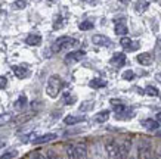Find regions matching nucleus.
<instances>
[{
    "mask_svg": "<svg viewBox=\"0 0 161 159\" xmlns=\"http://www.w3.org/2000/svg\"><path fill=\"white\" fill-rule=\"evenodd\" d=\"M145 93H147V94H149V96H158V88H157V87H154V86H147Z\"/></svg>",
    "mask_w": 161,
    "mask_h": 159,
    "instance_id": "a878e982",
    "label": "nucleus"
},
{
    "mask_svg": "<svg viewBox=\"0 0 161 159\" xmlns=\"http://www.w3.org/2000/svg\"><path fill=\"white\" fill-rule=\"evenodd\" d=\"M124 80H127V81H132L133 78H135V72H133L132 69H127V71H124L123 72V75H121Z\"/></svg>",
    "mask_w": 161,
    "mask_h": 159,
    "instance_id": "bb28decb",
    "label": "nucleus"
},
{
    "mask_svg": "<svg viewBox=\"0 0 161 159\" xmlns=\"http://www.w3.org/2000/svg\"><path fill=\"white\" fill-rule=\"evenodd\" d=\"M118 150H120V145L114 139L105 140V152H107L108 159H117Z\"/></svg>",
    "mask_w": 161,
    "mask_h": 159,
    "instance_id": "20e7f679",
    "label": "nucleus"
},
{
    "mask_svg": "<svg viewBox=\"0 0 161 159\" xmlns=\"http://www.w3.org/2000/svg\"><path fill=\"white\" fill-rule=\"evenodd\" d=\"M62 88V80L59 75H50L47 80V86H46V93L49 97H56Z\"/></svg>",
    "mask_w": 161,
    "mask_h": 159,
    "instance_id": "f03ea898",
    "label": "nucleus"
},
{
    "mask_svg": "<svg viewBox=\"0 0 161 159\" xmlns=\"http://www.w3.org/2000/svg\"><path fill=\"white\" fill-rule=\"evenodd\" d=\"M67 155H68V159H78L75 146H74V145H68V146H67Z\"/></svg>",
    "mask_w": 161,
    "mask_h": 159,
    "instance_id": "412c9836",
    "label": "nucleus"
},
{
    "mask_svg": "<svg viewBox=\"0 0 161 159\" xmlns=\"http://www.w3.org/2000/svg\"><path fill=\"white\" fill-rule=\"evenodd\" d=\"M109 62H111L112 66H123V65L126 63V55H124V53H120V52L114 53Z\"/></svg>",
    "mask_w": 161,
    "mask_h": 159,
    "instance_id": "9d476101",
    "label": "nucleus"
},
{
    "mask_svg": "<svg viewBox=\"0 0 161 159\" xmlns=\"http://www.w3.org/2000/svg\"><path fill=\"white\" fill-rule=\"evenodd\" d=\"M129 159H136V158L135 156H129Z\"/></svg>",
    "mask_w": 161,
    "mask_h": 159,
    "instance_id": "a19ab883",
    "label": "nucleus"
},
{
    "mask_svg": "<svg viewBox=\"0 0 161 159\" xmlns=\"http://www.w3.org/2000/svg\"><path fill=\"white\" fill-rule=\"evenodd\" d=\"M3 146H5V140H0V149H2Z\"/></svg>",
    "mask_w": 161,
    "mask_h": 159,
    "instance_id": "4c0bfd02",
    "label": "nucleus"
},
{
    "mask_svg": "<svg viewBox=\"0 0 161 159\" xmlns=\"http://www.w3.org/2000/svg\"><path fill=\"white\" fill-rule=\"evenodd\" d=\"M12 71L18 78H25L30 74L27 66H12Z\"/></svg>",
    "mask_w": 161,
    "mask_h": 159,
    "instance_id": "dca6fc26",
    "label": "nucleus"
},
{
    "mask_svg": "<svg viewBox=\"0 0 161 159\" xmlns=\"http://www.w3.org/2000/svg\"><path fill=\"white\" fill-rule=\"evenodd\" d=\"M47 159H61V158L55 153L53 150H49V152H47Z\"/></svg>",
    "mask_w": 161,
    "mask_h": 159,
    "instance_id": "2f4dec72",
    "label": "nucleus"
},
{
    "mask_svg": "<svg viewBox=\"0 0 161 159\" xmlns=\"http://www.w3.org/2000/svg\"><path fill=\"white\" fill-rule=\"evenodd\" d=\"M75 149H77L78 159H89L87 158V149H86L84 145H75Z\"/></svg>",
    "mask_w": 161,
    "mask_h": 159,
    "instance_id": "6ab92c4d",
    "label": "nucleus"
},
{
    "mask_svg": "<svg viewBox=\"0 0 161 159\" xmlns=\"http://www.w3.org/2000/svg\"><path fill=\"white\" fill-rule=\"evenodd\" d=\"M64 100H65V103H67V105H73L74 100H75V97L68 96V94H65V97H64Z\"/></svg>",
    "mask_w": 161,
    "mask_h": 159,
    "instance_id": "c756f323",
    "label": "nucleus"
},
{
    "mask_svg": "<svg viewBox=\"0 0 161 159\" xmlns=\"http://www.w3.org/2000/svg\"><path fill=\"white\" fill-rule=\"evenodd\" d=\"M92 108H93V102L89 100V103H87V102H84L83 105L80 106V111H81V112H83V111H90Z\"/></svg>",
    "mask_w": 161,
    "mask_h": 159,
    "instance_id": "cd10ccee",
    "label": "nucleus"
},
{
    "mask_svg": "<svg viewBox=\"0 0 161 159\" xmlns=\"http://www.w3.org/2000/svg\"><path fill=\"white\" fill-rule=\"evenodd\" d=\"M12 119H14V115H12V114H2V115H0V127L9 124Z\"/></svg>",
    "mask_w": 161,
    "mask_h": 159,
    "instance_id": "4be33fe9",
    "label": "nucleus"
},
{
    "mask_svg": "<svg viewBox=\"0 0 161 159\" xmlns=\"http://www.w3.org/2000/svg\"><path fill=\"white\" fill-rule=\"evenodd\" d=\"M84 121H86L84 115H68L64 118V124L65 125H75V124H80V122H84Z\"/></svg>",
    "mask_w": 161,
    "mask_h": 159,
    "instance_id": "6e6552de",
    "label": "nucleus"
},
{
    "mask_svg": "<svg viewBox=\"0 0 161 159\" xmlns=\"http://www.w3.org/2000/svg\"><path fill=\"white\" fill-rule=\"evenodd\" d=\"M157 80L161 82V74H157Z\"/></svg>",
    "mask_w": 161,
    "mask_h": 159,
    "instance_id": "58836bf2",
    "label": "nucleus"
},
{
    "mask_svg": "<svg viewBox=\"0 0 161 159\" xmlns=\"http://www.w3.org/2000/svg\"><path fill=\"white\" fill-rule=\"evenodd\" d=\"M157 137H160V139H161V130H160V131H157Z\"/></svg>",
    "mask_w": 161,
    "mask_h": 159,
    "instance_id": "ea45409f",
    "label": "nucleus"
},
{
    "mask_svg": "<svg viewBox=\"0 0 161 159\" xmlns=\"http://www.w3.org/2000/svg\"><path fill=\"white\" fill-rule=\"evenodd\" d=\"M25 106H27V97L22 94V96L18 97V100L15 102V108L18 111H22V109H25Z\"/></svg>",
    "mask_w": 161,
    "mask_h": 159,
    "instance_id": "aec40b11",
    "label": "nucleus"
},
{
    "mask_svg": "<svg viewBox=\"0 0 161 159\" xmlns=\"http://www.w3.org/2000/svg\"><path fill=\"white\" fill-rule=\"evenodd\" d=\"M115 34L117 35H126L129 33V28H127V25L124 24V21H115V28H114Z\"/></svg>",
    "mask_w": 161,
    "mask_h": 159,
    "instance_id": "4468645a",
    "label": "nucleus"
},
{
    "mask_svg": "<svg viewBox=\"0 0 161 159\" xmlns=\"http://www.w3.org/2000/svg\"><path fill=\"white\" fill-rule=\"evenodd\" d=\"M58 137V135L55 134V133H47V134H43V135H39V137H36L33 140V143L34 145H43V143H47V141H52Z\"/></svg>",
    "mask_w": 161,
    "mask_h": 159,
    "instance_id": "9b49d317",
    "label": "nucleus"
},
{
    "mask_svg": "<svg viewBox=\"0 0 161 159\" xmlns=\"http://www.w3.org/2000/svg\"><path fill=\"white\" fill-rule=\"evenodd\" d=\"M78 44V40L71 39L68 35H64V37H59L58 40H55V43L52 44V52L53 53H59L62 50H67V49H73Z\"/></svg>",
    "mask_w": 161,
    "mask_h": 159,
    "instance_id": "f257e3e1",
    "label": "nucleus"
},
{
    "mask_svg": "<svg viewBox=\"0 0 161 159\" xmlns=\"http://www.w3.org/2000/svg\"><path fill=\"white\" fill-rule=\"evenodd\" d=\"M78 28L81 29V31H87V29H92L93 28V22L92 21H84L81 24L78 25Z\"/></svg>",
    "mask_w": 161,
    "mask_h": 159,
    "instance_id": "b1692460",
    "label": "nucleus"
},
{
    "mask_svg": "<svg viewBox=\"0 0 161 159\" xmlns=\"http://www.w3.org/2000/svg\"><path fill=\"white\" fill-rule=\"evenodd\" d=\"M83 2H86V3H90V5H95L98 0H83Z\"/></svg>",
    "mask_w": 161,
    "mask_h": 159,
    "instance_id": "c9c22d12",
    "label": "nucleus"
},
{
    "mask_svg": "<svg viewBox=\"0 0 161 159\" xmlns=\"http://www.w3.org/2000/svg\"><path fill=\"white\" fill-rule=\"evenodd\" d=\"M109 102H111V105H112V106H118V105H121V103H123V102H121V100H118V99H111Z\"/></svg>",
    "mask_w": 161,
    "mask_h": 159,
    "instance_id": "473e14b6",
    "label": "nucleus"
},
{
    "mask_svg": "<svg viewBox=\"0 0 161 159\" xmlns=\"http://www.w3.org/2000/svg\"><path fill=\"white\" fill-rule=\"evenodd\" d=\"M25 43L28 46H40L42 44V35H39V34H30L28 37L25 39Z\"/></svg>",
    "mask_w": 161,
    "mask_h": 159,
    "instance_id": "2eb2a0df",
    "label": "nucleus"
},
{
    "mask_svg": "<svg viewBox=\"0 0 161 159\" xmlns=\"http://www.w3.org/2000/svg\"><path fill=\"white\" fill-rule=\"evenodd\" d=\"M155 158L157 159H161V150H158V152L155 153Z\"/></svg>",
    "mask_w": 161,
    "mask_h": 159,
    "instance_id": "e433bc0d",
    "label": "nucleus"
},
{
    "mask_svg": "<svg viewBox=\"0 0 161 159\" xmlns=\"http://www.w3.org/2000/svg\"><path fill=\"white\" fill-rule=\"evenodd\" d=\"M86 56V52L84 50H73L69 52L67 56H65V63H75V62H80L81 59H84Z\"/></svg>",
    "mask_w": 161,
    "mask_h": 159,
    "instance_id": "39448f33",
    "label": "nucleus"
},
{
    "mask_svg": "<svg viewBox=\"0 0 161 159\" xmlns=\"http://www.w3.org/2000/svg\"><path fill=\"white\" fill-rule=\"evenodd\" d=\"M148 6H149L148 0H139V2L136 3V9L139 10V12H143V10L148 9Z\"/></svg>",
    "mask_w": 161,
    "mask_h": 159,
    "instance_id": "5701e85b",
    "label": "nucleus"
},
{
    "mask_svg": "<svg viewBox=\"0 0 161 159\" xmlns=\"http://www.w3.org/2000/svg\"><path fill=\"white\" fill-rule=\"evenodd\" d=\"M142 125H143V128H147L149 131H155V130H158L160 122L157 119H152V118H147V119L142 121Z\"/></svg>",
    "mask_w": 161,
    "mask_h": 159,
    "instance_id": "ddd939ff",
    "label": "nucleus"
},
{
    "mask_svg": "<svg viewBox=\"0 0 161 159\" xmlns=\"http://www.w3.org/2000/svg\"><path fill=\"white\" fill-rule=\"evenodd\" d=\"M132 149V141L130 140H124L120 145V150H118V158L117 159H129V153Z\"/></svg>",
    "mask_w": 161,
    "mask_h": 159,
    "instance_id": "0eeeda50",
    "label": "nucleus"
},
{
    "mask_svg": "<svg viewBox=\"0 0 161 159\" xmlns=\"http://www.w3.org/2000/svg\"><path fill=\"white\" fill-rule=\"evenodd\" d=\"M137 158L139 159H157L155 153L152 150V146L148 141H142L137 149Z\"/></svg>",
    "mask_w": 161,
    "mask_h": 159,
    "instance_id": "7ed1b4c3",
    "label": "nucleus"
},
{
    "mask_svg": "<svg viewBox=\"0 0 161 159\" xmlns=\"http://www.w3.org/2000/svg\"><path fill=\"white\" fill-rule=\"evenodd\" d=\"M33 158H34V159H46L43 155L39 153V152H34V153H33Z\"/></svg>",
    "mask_w": 161,
    "mask_h": 159,
    "instance_id": "72a5a7b5",
    "label": "nucleus"
},
{
    "mask_svg": "<svg viewBox=\"0 0 161 159\" xmlns=\"http://www.w3.org/2000/svg\"><path fill=\"white\" fill-rule=\"evenodd\" d=\"M109 114H111L109 111H101L99 114H96V116H95V121H96V122H99V124L107 122L108 118H109Z\"/></svg>",
    "mask_w": 161,
    "mask_h": 159,
    "instance_id": "a211bd4d",
    "label": "nucleus"
},
{
    "mask_svg": "<svg viewBox=\"0 0 161 159\" xmlns=\"http://www.w3.org/2000/svg\"><path fill=\"white\" fill-rule=\"evenodd\" d=\"M155 119H157V121H158V122H160V124H161V112H158V114H157Z\"/></svg>",
    "mask_w": 161,
    "mask_h": 159,
    "instance_id": "f704fd0d",
    "label": "nucleus"
},
{
    "mask_svg": "<svg viewBox=\"0 0 161 159\" xmlns=\"http://www.w3.org/2000/svg\"><path fill=\"white\" fill-rule=\"evenodd\" d=\"M120 46H121L124 50H137V49H139V43L132 41V39H129V37H123V39L120 40Z\"/></svg>",
    "mask_w": 161,
    "mask_h": 159,
    "instance_id": "1a4fd4ad",
    "label": "nucleus"
},
{
    "mask_svg": "<svg viewBox=\"0 0 161 159\" xmlns=\"http://www.w3.org/2000/svg\"><path fill=\"white\" fill-rule=\"evenodd\" d=\"M160 97H161V94H160Z\"/></svg>",
    "mask_w": 161,
    "mask_h": 159,
    "instance_id": "79ce46f5",
    "label": "nucleus"
},
{
    "mask_svg": "<svg viewBox=\"0 0 161 159\" xmlns=\"http://www.w3.org/2000/svg\"><path fill=\"white\" fill-rule=\"evenodd\" d=\"M8 86V78L3 75V77H0V88H6Z\"/></svg>",
    "mask_w": 161,
    "mask_h": 159,
    "instance_id": "7c9ffc66",
    "label": "nucleus"
},
{
    "mask_svg": "<svg viewBox=\"0 0 161 159\" xmlns=\"http://www.w3.org/2000/svg\"><path fill=\"white\" fill-rule=\"evenodd\" d=\"M92 43L96 46H102V47H111L112 46V41L103 34H95L92 37Z\"/></svg>",
    "mask_w": 161,
    "mask_h": 159,
    "instance_id": "423d86ee",
    "label": "nucleus"
},
{
    "mask_svg": "<svg viewBox=\"0 0 161 159\" xmlns=\"http://www.w3.org/2000/svg\"><path fill=\"white\" fill-rule=\"evenodd\" d=\"M137 62L141 63V65H145V66H148V65H151L152 62H154V58H152L151 53H141V55H137Z\"/></svg>",
    "mask_w": 161,
    "mask_h": 159,
    "instance_id": "f8f14e48",
    "label": "nucleus"
},
{
    "mask_svg": "<svg viewBox=\"0 0 161 159\" xmlns=\"http://www.w3.org/2000/svg\"><path fill=\"white\" fill-rule=\"evenodd\" d=\"M16 155H18L16 150H8V152H5V153L0 156V159H14Z\"/></svg>",
    "mask_w": 161,
    "mask_h": 159,
    "instance_id": "393cba45",
    "label": "nucleus"
},
{
    "mask_svg": "<svg viewBox=\"0 0 161 159\" xmlns=\"http://www.w3.org/2000/svg\"><path fill=\"white\" fill-rule=\"evenodd\" d=\"M25 6H27L25 0H16V2L14 3V8H16V9H24Z\"/></svg>",
    "mask_w": 161,
    "mask_h": 159,
    "instance_id": "c85d7f7f",
    "label": "nucleus"
},
{
    "mask_svg": "<svg viewBox=\"0 0 161 159\" xmlns=\"http://www.w3.org/2000/svg\"><path fill=\"white\" fill-rule=\"evenodd\" d=\"M89 86L92 87V88H102V87L107 86V81L102 80V78H93V80H90Z\"/></svg>",
    "mask_w": 161,
    "mask_h": 159,
    "instance_id": "f3484780",
    "label": "nucleus"
}]
</instances>
